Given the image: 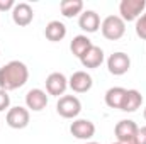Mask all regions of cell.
<instances>
[{"instance_id": "1", "label": "cell", "mask_w": 146, "mask_h": 144, "mask_svg": "<svg viewBox=\"0 0 146 144\" xmlns=\"http://www.w3.org/2000/svg\"><path fill=\"white\" fill-rule=\"evenodd\" d=\"M29 80V68L22 61H9L0 68V90L12 92L24 87Z\"/></svg>"}, {"instance_id": "2", "label": "cell", "mask_w": 146, "mask_h": 144, "mask_svg": "<svg viewBox=\"0 0 146 144\" xmlns=\"http://www.w3.org/2000/svg\"><path fill=\"white\" fill-rule=\"evenodd\" d=\"M138 124L134 120H129V119H124V120H119L114 127V134H115V139L119 144H138L136 137H138Z\"/></svg>"}, {"instance_id": "3", "label": "cell", "mask_w": 146, "mask_h": 144, "mask_svg": "<svg viewBox=\"0 0 146 144\" xmlns=\"http://www.w3.org/2000/svg\"><path fill=\"white\" fill-rule=\"evenodd\" d=\"M102 36L109 41H117L126 34V22L119 15H107L100 24Z\"/></svg>"}, {"instance_id": "4", "label": "cell", "mask_w": 146, "mask_h": 144, "mask_svg": "<svg viewBox=\"0 0 146 144\" xmlns=\"http://www.w3.org/2000/svg\"><path fill=\"white\" fill-rule=\"evenodd\" d=\"M146 9V0H122L119 3V17L124 22H136Z\"/></svg>"}, {"instance_id": "5", "label": "cell", "mask_w": 146, "mask_h": 144, "mask_svg": "<svg viewBox=\"0 0 146 144\" xmlns=\"http://www.w3.org/2000/svg\"><path fill=\"white\" fill-rule=\"evenodd\" d=\"M56 112L63 119H76L82 112V102L75 95H63L58 98Z\"/></svg>"}, {"instance_id": "6", "label": "cell", "mask_w": 146, "mask_h": 144, "mask_svg": "<svg viewBox=\"0 0 146 144\" xmlns=\"http://www.w3.org/2000/svg\"><path fill=\"white\" fill-rule=\"evenodd\" d=\"M29 120H31V114L26 107L17 105V107H10L7 110L5 122L12 129H26L29 126Z\"/></svg>"}, {"instance_id": "7", "label": "cell", "mask_w": 146, "mask_h": 144, "mask_svg": "<svg viewBox=\"0 0 146 144\" xmlns=\"http://www.w3.org/2000/svg\"><path fill=\"white\" fill-rule=\"evenodd\" d=\"M131 68V58L122 53V51H117V53H112L109 58H107V70L110 75L114 76H122L129 71Z\"/></svg>"}, {"instance_id": "8", "label": "cell", "mask_w": 146, "mask_h": 144, "mask_svg": "<svg viewBox=\"0 0 146 144\" xmlns=\"http://www.w3.org/2000/svg\"><path fill=\"white\" fill-rule=\"evenodd\" d=\"M70 132L80 141H90L95 136V124L88 119H75L70 126Z\"/></svg>"}, {"instance_id": "9", "label": "cell", "mask_w": 146, "mask_h": 144, "mask_svg": "<svg viewBox=\"0 0 146 144\" xmlns=\"http://www.w3.org/2000/svg\"><path fill=\"white\" fill-rule=\"evenodd\" d=\"M44 83H46L48 95H53V97H63L66 88H68V78L60 71H54L51 75H48Z\"/></svg>"}, {"instance_id": "10", "label": "cell", "mask_w": 146, "mask_h": 144, "mask_svg": "<svg viewBox=\"0 0 146 144\" xmlns=\"http://www.w3.org/2000/svg\"><path fill=\"white\" fill-rule=\"evenodd\" d=\"M33 19H34V10L29 3H26V2L15 3V7L12 9V20L15 26L26 27L33 22Z\"/></svg>"}, {"instance_id": "11", "label": "cell", "mask_w": 146, "mask_h": 144, "mask_svg": "<svg viewBox=\"0 0 146 144\" xmlns=\"http://www.w3.org/2000/svg\"><path fill=\"white\" fill-rule=\"evenodd\" d=\"M94 85V80L92 76L88 75L87 71H75L68 78V87L72 88L75 93H87Z\"/></svg>"}, {"instance_id": "12", "label": "cell", "mask_w": 146, "mask_h": 144, "mask_svg": "<svg viewBox=\"0 0 146 144\" xmlns=\"http://www.w3.org/2000/svg\"><path fill=\"white\" fill-rule=\"evenodd\" d=\"M100 17H99V14L95 12V10H85V12H82L80 14V17H78V26H80V29L83 31V32H87V34H92V32H97L99 29H100Z\"/></svg>"}, {"instance_id": "13", "label": "cell", "mask_w": 146, "mask_h": 144, "mask_svg": "<svg viewBox=\"0 0 146 144\" xmlns=\"http://www.w3.org/2000/svg\"><path fill=\"white\" fill-rule=\"evenodd\" d=\"M26 105H27V110H33V112H41L42 108H46V105H48L46 92L41 88L29 90L26 93Z\"/></svg>"}, {"instance_id": "14", "label": "cell", "mask_w": 146, "mask_h": 144, "mask_svg": "<svg viewBox=\"0 0 146 144\" xmlns=\"http://www.w3.org/2000/svg\"><path fill=\"white\" fill-rule=\"evenodd\" d=\"M104 59H106V56H104V51H102V48H99V46H92L82 58H80V63H82V66L83 68H90V70H94V68H99L102 63H104Z\"/></svg>"}, {"instance_id": "15", "label": "cell", "mask_w": 146, "mask_h": 144, "mask_svg": "<svg viewBox=\"0 0 146 144\" xmlns=\"http://www.w3.org/2000/svg\"><path fill=\"white\" fill-rule=\"evenodd\" d=\"M44 36L51 42H60L66 36V26L60 20H51L44 29Z\"/></svg>"}, {"instance_id": "16", "label": "cell", "mask_w": 146, "mask_h": 144, "mask_svg": "<svg viewBox=\"0 0 146 144\" xmlns=\"http://www.w3.org/2000/svg\"><path fill=\"white\" fill-rule=\"evenodd\" d=\"M143 105V95L141 92L138 90H126V97H124V102L121 105L122 112H136L138 108Z\"/></svg>"}, {"instance_id": "17", "label": "cell", "mask_w": 146, "mask_h": 144, "mask_svg": "<svg viewBox=\"0 0 146 144\" xmlns=\"http://www.w3.org/2000/svg\"><path fill=\"white\" fill-rule=\"evenodd\" d=\"M94 44H92V41L88 39V37L85 36V34H78V36H75L72 39V42H70V51H72L73 56H76L78 59L92 48Z\"/></svg>"}, {"instance_id": "18", "label": "cell", "mask_w": 146, "mask_h": 144, "mask_svg": "<svg viewBox=\"0 0 146 144\" xmlns=\"http://www.w3.org/2000/svg\"><path fill=\"white\" fill-rule=\"evenodd\" d=\"M124 97H126V88L122 87H112L106 92V105L110 108H119L124 102Z\"/></svg>"}, {"instance_id": "19", "label": "cell", "mask_w": 146, "mask_h": 144, "mask_svg": "<svg viewBox=\"0 0 146 144\" xmlns=\"http://www.w3.org/2000/svg\"><path fill=\"white\" fill-rule=\"evenodd\" d=\"M60 10H61L63 17L73 19V17H76L78 14L83 12V2L82 0H63L60 3Z\"/></svg>"}, {"instance_id": "20", "label": "cell", "mask_w": 146, "mask_h": 144, "mask_svg": "<svg viewBox=\"0 0 146 144\" xmlns=\"http://www.w3.org/2000/svg\"><path fill=\"white\" fill-rule=\"evenodd\" d=\"M134 31H136V36L141 37L143 41H146V12L136 20V26H134Z\"/></svg>"}, {"instance_id": "21", "label": "cell", "mask_w": 146, "mask_h": 144, "mask_svg": "<svg viewBox=\"0 0 146 144\" xmlns=\"http://www.w3.org/2000/svg\"><path fill=\"white\" fill-rule=\"evenodd\" d=\"M10 108V95L5 90H0V112Z\"/></svg>"}, {"instance_id": "22", "label": "cell", "mask_w": 146, "mask_h": 144, "mask_svg": "<svg viewBox=\"0 0 146 144\" xmlns=\"http://www.w3.org/2000/svg\"><path fill=\"white\" fill-rule=\"evenodd\" d=\"M14 7H15V2L14 0H0V12L12 10Z\"/></svg>"}, {"instance_id": "23", "label": "cell", "mask_w": 146, "mask_h": 144, "mask_svg": "<svg viewBox=\"0 0 146 144\" xmlns=\"http://www.w3.org/2000/svg\"><path fill=\"white\" fill-rule=\"evenodd\" d=\"M138 144H146V126L138 129V137H136Z\"/></svg>"}, {"instance_id": "24", "label": "cell", "mask_w": 146, "mask_h": 144, "mask_svg": "<svg viewBox=\"0 0 146 144\" xmlns=\"http://www.w3.org/2000/svg\"><path fill=\"white\" fill-rule=\"evenodd\" d=\"M87 144H100V143H95V141H88Z\"/></svg>"}, {"instance_id": "25", "label": "cell", "mask_w": 146, "mask_h": 144, "mask_svg": "<svg viewBox=\"0 0 146 144\" xmlns=\"http://www.w3.org/2000/svg\"><path fill=\"white\" fill-rule=\"evenodd\" d=\"M143 117H145V120H146V108H145V112H143Z\"/></svg>"}, {"instance_id": "26", "label": "cell", "mask_w": 146, "mask_h": 144, "mask_svg": "<svg viewBox=\"0 0 146 144\" xmlns=\"http://www.w3.org/2000/svg\"><path fill=\"white\" fill-rule=\"evenodd\" d=\"M112 144H119V143H117V141H115V143H112Z\"/></svg>"}]
</instances>
